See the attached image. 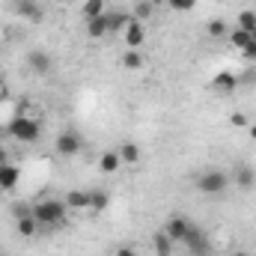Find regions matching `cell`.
<instances>
[{
	"label": "cell",
	"instance_id": "cell-1",
	"mask_svg": "<svg viewBox=\"0 0 256 256\" xmlns=\"http://www.w3.org/2000/svg\"><path fill=\"white\" fill-rule=\"evenodd\" d=\"M33 218L39 226L57 230V226H66V220H68V206L63 196H42L33 202Z\"/></svg>",
	"mask_w": 256,
	"mask_h": 256
},
{
	"label": "cell",
	"instance_id": "cell-2",
	"mask_svg": "<svg viewBox=\"0 0 256 256\" xmlns=\"http://www.w3.org/2000/svg\"><path fill=\"white\" fill-rule=\"evenodd\" d=\"M6 134H9L12 140H18V143H36V140L42 137V122L33 120V116L18 114V116H12V120L6 122Z\"/></svg>",
	"mask_w": 256,
	"mask_h": 256
},
{
	"label": "cell",
	"instance_id": "cell-3",
	"mask_svg": "<svg viewBox=\"0 0 256 256\" xmlns=\"http://www.w3.org/2000/svg\"><path fill=\"white\" fill-rule=\"evenodd\" d=\"M230 185H232L230 173L226 170H218V167H208V170H202L196 176V191L206 194V196H218V194L226 191Z\"/></svg>",
	"mask_w": 256,
	"mask_h": 256
},
{
	"label": "cell",
	"instance_id": "cell-4",
	"mask_svg": "<svg viewBox=\"0 0 256 256\" xmlns=\"http://www.w3.org/2000/svg\"><path fill=\"white\" fill-rule=\"evenodd\" d=\"M54 152L60 155V158H74V155H80L84 152V137L74 131V128H66L57 134V140H54Z\"/></svg>",
	"mask_w": 256,
	"mask_h": 256
},
{
	"label": "cell",
	"instance_id": "cell-5",
	"mask_svg": "<svg viewBox=\"0 0 256 256\" xmlns=\"http://www.w3.org/2000/svg\"><path fill=\"white\" fill-rule=\"evenodd\" d=\"M191 226H194V224L188 220V218H185V214H170V218L164 220V226H161V230L167 232V238H170L173 244H182V242L188 238Z\"/></svg>",
	"mask_w": 256,
	"mask_h": 256
},
{
	"label": "cell",
	"instance_id": "cell-6",
	"mask_svg": "<svg viewBox=\"0 0 256 256\" xmlns=\"http://www.w3.org/2000/svg\"><path fill=\"white\" fill-rule=\"evenodd\" d=\"M182 244H185L188 256H208L212 254V242H208V236L200 226H191V232H188V238Z\"/></svg>",
	"mask_w": 256,
	"mask_h": 256
},
{
	"label": "cell",
	"instance_id": "cell-7",
	"mask_svg": "<svg viewBox=\"0 0 256 256\" xmlns=\"http://www.w3.org/2000/svg\"><path fill=\"white\" fill-rule=\"evenodd\" d=\"M122 42H126V48H140L146 42V24L137 18H128L126 30H122Z\"/></svg>",
	"mask_w": 256,
	"mask_h": 256
},
{
	"label": "cell",
	"instance_id": "cell-8",
	"mask_svg": "<svg viewBox=\"0 0 256 256\" xmlns=\"http://www.w3.org/2000/svg\"><path fill=\"white\" fill-rule=\"evenodd\" d=\"M18 182H21V167L15 161L0 164V191H15Z\"/></svg>",
	"mask_w": 256,
	"mask_h": 256
},
{
	"label": "cell",
	"instance_id": "cell-9",
	"mask_svg": "<svg viewBox=\"0 0 256 256\" xmlns=\"http://www.w3.org/2000/svg\"><path fill=\"white\" fill-rule=\"evenodd\" d=\"M51 66H54V60L48 57V51H30V54H27V68H30L33 74H48Z\"/></svg>",
	"mask_w": 256,
	"mask_h": 256
},
{
	"label": "cell",
	"instance_id": "cell-10",
	"mask_svg": "<svg viewBox=\"0 0 256 256\" xmlns=\"http://www.w3.org/2000/svg\"><path fill=\"white\" fill-rule=\"evenodd\" d=\"M236 86H238V78H236L232 72H218V74L212 78V90H214L218 96H230Z\"/></svg>",
	"mask_w": 256,
	"mask_h": 256
},
{
	"label": "cell",
	"instance_id": "cell-11",
	"mask_svg": "<svg viewBox=\"0 0 256 256\" xmlns=\"http://www.w3.org/2000/svg\"><path fill=\"white\" fill-rule=\"evenodd\" d=\"M116 152H120V161H122V167H134V164L143 158V149H140L134 140H126V143H120V146H116Z\"/></svg>",
	"mask_w": 256,
	"mask_h": 256
},
{
	"label": "cell",
	"instance_id": "cell-12",
	"mask_svg": "<svg viewBox=\"0 0 256 256\" xmlns=\"http://www.w3.org/2000/svg\"><path fill=\"white\" fill-rule=\"evenodd\" d=\"M12 9H15L18 18H27V21H39L42 18V6L36 0H15Z\"/></svg>",
	"mask_w": 256,
	"mask_h": 256
},
{
	"label": "cell",
	"instance_id": "cell-13",
	"mask_svg": "<svg viewBox=\"0 0 256 256\" xmlns=\"http://www.w3.org/2000/svg\"><path fill=\"white\" fill-rule=\"evenodd\" d=\"M86 36H90V39H104V36H110L108 12H104V15H98V18H92V21H86Z\"/></svg>",
	"mask_w": 256,
	"mask_h": 256
},
{
	"label": "cell",
	"instance_id": "cell-14",
	"mask_svg": "<svg viewBox=\"0 0 256 256\" xmlns=\"http://www.w3.org/2000/svg\"><path fill=\"white\" fill-rule=\"evenodd\" d=\"M39 230H42V226L36 224L33 212H30V214H21V218H15V232H18L21 238H33V236H36Z\"/></svg>",
	"mask_w": 256,
	"mask_h": 256
},
{
	"label": "cell",
	"instance_id": "cell-15",
	"mask_svg": "<svg viewBox=\"0 0 256 256\" xmlns=\"http://www.w3.org/2000/svg\"><path fill=\"white\" fill-rule=\"evenodd\" d=\"M63 200L68 212H90V191H68Z\"/></svg>",
	"mask_w": 256,
	"mask_h": 256
},
{
	"label": "cell",
	"instance_id": "cell-16",
	"mask_svg": "<svg viewBox=\"0 0 256 256\" xmlns=\"http://www.w3.org/2000/svg\"><path fill=\"white\" fill-rule=\"evenodd\" d=\"M120 167H122V161H120V152H116V149H108V152L98 158V170H102L104 176H114Z\"/></svg>",
	"mask_w": 256,
	"mask_h": 256
},
{
	"label": "cell",
	"instance_id": "cell-17",
	"mask_svg": "<svg viewBox=\"0 0 256 256\" xmlns=\"http://www.w3.org/2000/svg\"><path fill=\"white\" fill-rule=\"evenodd\" d=\"M152 250H155V256H173L176 254V244L167 238L164 230H158V232L152 236Z\"/></svg>",
	"mask_w": 256,
	"mask_h": 256
},
{
	"label": "cell",
	"instance_id": "cell-18",
	"mask_svg": "<svg viewBox=\"0 0 256 256\" xmlns=\"http://www.w3.org/2000/svg\"><path fill=\"white\" fill-rule=\"evenodd\" d=\"M230 179H232L238 188H254L256 185V170L242 164V167H236V173H230Z\"/></svg>",
	"mask_w": 256,
	"mask_h": 256
},
{
	"label": "cell",
	"instance_id": "cell-19",
	"mask_svg": "<svg viewBox=\"0 0 256 256\" xmlns=\"http://www.w3.org/2000/svg\"><path fill=\"white\" fill-rule=\"evenodd\" d=\"M104 12H108V0H84V3H80L84 21H92V18H98V15H104Z\"/></svg>",
	"mask_w": 256,
	"mask_h": 256
},
{
	"label": "cell",
	"instance_id": "cell-20",
	"mask_svg": "<svg viewBox=\"0 0 256 256\" xmlns=\"http://www.w3.org/2000/svg\"><path fill=\"white\" fill-rule=\"evenodd\" d=\"M143 66H146L143 51H140V48H126V54H122V68H128V72H140Z\"/></svg>",
	"mask_w": 256,
	"mask_h": 256
},
{
	"label": "cell",
	"instance_id": "cell-21",
	"mask_svg": "<svg viewBox=\"0 0 256 256\" xmlns=\"http://www.w3.org/2000/svg\"><path fill=\"white\" fill-rule=\"evenodd\" d=\"M230 30H232V27H230L224 18H212V21L206 24V36H208V39H214V42H218V39H226V36H230Z\"/></svg>",
	"mask_w": 256,
	"mask_h": 256
},
{
	"label": "cell",
	"instance_id": "cell-22",
	"mask_svg": "<svg viewBox=\"0 0 256 256\" xmlns=\"http://www.w3.org/2000/svg\"><path fill=\"white\" fill-rule=\"evenodd\" d=\"M254 39H256V36H250V33H248V30H242V27H232V30H230V36H226V42H230L236 51H244Z\"/></svg>",
	"mask_w": 256,
	"mask_h": 256
},
{
	"label": "cell",
	"instance_id": "cell-23",
	"mask_svg": "<svg viewBox=\"0 0 256 256\" xmlns=\"http://www.w3.org/2000/svg\"><path fill=\"white\" fill-rule=\"evenodd\" d=\"M236 27H242L250 36H256V9H242L238 18H236Z\"/></svg>",
	"mask_w": 256,
	"mask_h": 256
},
{
	"label": "cell",
	"instance_id": "cell-24",
	"mask_svg": "<svg viewBox=\"0 0 256 256\" xmlns=\"http://www.w3.org/2000/svg\"><path fill=\"white\" fill-rule=\"evenodd\" d=\"M128 18H131V12H114V9H108V21H110V36H114V33H120V36H122V30H126Z\"/></svg>",
	"mask_w": 256,
	"mask_h": 256
},
{
	"label": "cell",
	"instance_id": "cell-25",
	"mask_svg": "<svg viewBox=\"0 0 256 256\" xmlns=\"http://www.w3.org/2000/svg\"><path fill=\"white\" fill-rule=\"evenodd\" d=\"M152 12H155L152 0H137V3H134V12H131V18H137V21H149V18H152Z\"/></svg>",
	"mask_w": 256,
	"mask_h": 256
},
{
	"label": "cell",
	"instance_id": "cell-26",
	"mask_svg": "<svg viewBox=\"0 0 256 256\" xmlns=\"http://www.w3.org/2000/svg\"><path fill=\"white\" fill-rule=\"evenodd\" d=\"M110 202V196L104 191H90V212H104Z\"/></svg>",
	"mask_w": 256,
	"mask_h": 256
},
{
	"label": "cell",
	"instance_id": "cell-27",
	"mask_svg": "<svg viewBox=\"0 0 256 256\" xmlns=\"http://www.w3.org/2000/svg\"><path fill=\"white\" fill-rule=\"evenodd\" d=\"M167 6L173 12H191V9H196V0H167Z\"/></svg>",
	"mask_w": 256,
	"mask_h": 256
},
{
	"label": "cell",
	"instance_id": "cell-28",
	"mask_svg": "<svg viewBox=\"0 0 256 256\" xmlns=\"http://www.w3.org/2000/svg\"><path fill=\"white\" fill-rule=\"evenodd\" d=\"M110 256H137V248L134 244H116Z\"/></svg>",
	"mask_w": 256,
	"mask_h": 256
},
{
	"label": "cell",
	"instance_id": "cell-29",
	"mask_svg": "<svg viewBox=\"0 0 256 256\" xmlns=\"http://www.w3.org/2000/svg\"><path fill=\"white\" fill-rule=\"evenodd\" d=\"M242 57H244V60H250V63H256V39L244 48V51H242Z\"/></svg>",
	"mask_w": 256,
	"mask_h": 256
},
{
	"label": "cell",
	"instance_id": "cell-30",
	"mask_svg": "<svg viewBox=\"0 0 256 256\" xmlns=\"http://www.w3.org/2000/svg\"><path fill=\"white\" fill-rule=\"evenodd\" d=\"M230 122H232L236 128H248V116H244V114H232Z\"/></svg>",
	"mask_w": 256,
	"mask_h": 256
},
{
	"label": "cell",
	"instance_id": "cell-31",
	"mask_svg": "<svg viewBox=\"0 0 256 256\" xmlns=\"http://www.w3.org/2000/svg\"><path fill=\"white\" fill-rule=\"evenodd\" d=\"M6 161H12V158H9V149H6V146H0V164H6Z\"/></svg>",
	"mask_w": 256,
	"mask_h": 256
},
{
	"label": "cell",
	"instance_id": "cell-32",
	"mask_svg": "<svg viewBox=\"0 0 256 256\" xmlns=\"http://www.w3.org/2000/svg\"><path fill=\"white\" fill-rule=\"evenodd\" d=\"M0 98H6V84H3V74H0Z\"/></svg>",
	"mask_w": 256,
	"mask_h": 256
},
{
	"label": "cell",
	"instance_id": "cell-33",
	"mask_svg": "<svg viewBox=\"0 0 256 256\" xmlns=\"http://www.w3.org/2000/svg\"><path fill=\"white\" fill-rule=\"evenodd\" d=\"M152 6H167V0H152Z\"/></svg>",
	"mask_w": 256,
	"mask_h": 256
},
{
	"label": "cell",
	"instance_id": "cell-34",
	"mask_svg": "<svg viewBox=\"0 0 256 256\" xmlns=\"http://www.w3.org/2000/svg\"><path fill=\"white\" fill-rule=\"evenodd\" d=\"M54 3H68V0H54Z\"/></svg>",
	"mask_w": 256,
	"mask_h": 256
},
{
	"label": "cell",
	"instance_id": "cell-35",
	"mask_svg": "<svg viewBox=\"0 0 256 256\" xmlns=\"http://www.w3.org/2000/svg\"><path fill=\"white\" fill-rule=\"evenodd\" d=\"M232 256H248V254H232Z\"/></svg>",
	"mask_w": 256,
	"mask_h": 256
},
{
	"label": "cell",
	"instance_id": "cell-36",
	"mask_svg": "<svg viewBox=\"0 0 256 256\" xmlns=\"http://www.w3.org/2000/svg\"><path fill=\"white\" fill-rule=\"evenodd\" d=\"M0 256H9V254H0Z\"/></svg>",
	"mask_w": 256,
	"mask_h": 256
}]
</instances>
